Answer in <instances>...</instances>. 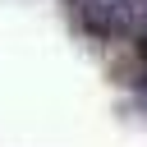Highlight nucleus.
I'll use <instances>...</instances> for the list:
<instances>
[{
  "mask_svg": "<svg viewBox=\"0 0 147 147\" xmlns=\"http://www.w3.org/2000/svg\"><path fill=\"white\" fill-rule=\"evenodd\" d=\"M78 18L96 37H115L129 28V0H78Z\"/></svg>",
  "mask_w": 147,
  "mask_h": 147,
  "instance_id": "nucleus-1",
  "label": "nucleus"
}]
</instances>
